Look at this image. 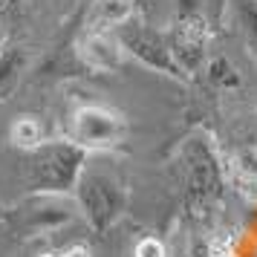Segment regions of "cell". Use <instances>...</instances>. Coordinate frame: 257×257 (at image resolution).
Instances as JSON below:
<instances>
[{"label": "cell", "instance_id": "cell-1", "mask_svg": "<svg viewBox=\"0 0 257 257\" xmlns=\"http://www.w3.org/2000/svg\"><path fill=\"white\" fill-rule=\"evenodd\" d=\"M121 26H124L121 35H118L121 47L130 49L136 58H142L148 67H153V70H162V72H168V75L182 78V67L176 64L174 49H171V44H168L159 32H153L148 26H136V24L133 26L121 24Z\"/></svg>", "mask_w": 257, "mask_h": 257}, {"label": "cell", "instance_id": "cell-2", "mask_svg": "<svg viewBox=\"0 0 257 257\" xmlns=\"http://www.w3.org/2000/svg\"><path fill=\"white\" fill-rule=\"evenodd\" d=\"M121 133H124L121 116L107 107H81L72 118V139L84 148H110L121 139Z\"/></svg>", "mask_w": 257, "mask_h": 257}, {"label": "cell", "instance_id": "cell-3", "mask_svg": "<svg viewBox=\"0 0 257 257\" xmlns=\"http://www.w3.org/2000/svg\"><path fill=\"white\" fill-rule=\"evenodd\" d=\"M205 44H208V32H205V24L199 18H188L176 26V35H174V58L179 67L185 70H194L199 61L205 58Z\"/></svg>", "mask_w": 257, "mask_h": 257}, {"label": "cell", "instance_id": "cell-4", "mask_svg": "<svg viewBox=\"0 0 257 257\" xmlns=\"http://www.w3.org/2000/svg\"><path fill=\"white\" fill-rule=\"evenodd\" d=\"M81 55L93 70H116V67H121L124 47L110 32H90L81 41Z\"/></svg>", "mask_w": 257, "mask_h": 257}, {"label": "cell", "instance_id": "cell-5", "mask_svg": "<svg viewBox=\"0 0 257 257\" xmlns=\"http://www.w3.org/2000/svg\"><path fill=\"white\" fill-rule=\"evenodd\" d=\"M130 18V0H98L93 9V32H104L107 26H121Z\"/></svg>", "mask_w": 257, "mask_h": 257}, {"label": "cell", "instance_id": "cell-6", "mask_svg": "<svg viewBox=\"0 0 257 257\" xmlns=\"http://www.w3.org/2000/svg\"><path fill=\"white\" fill-rule=\"evenodd\" d=\"M237 15H240V24H243L245 41L257 58V0H237Z\"/></svg>", "mask_w": 257, "mask_h": 257}, {"label": "cell", "instance_id": "cell-7", "mask_svg": "<svg viewBox=\"0 0 257 257\" xmlns=\"http://www.w3.org/2000/svg\"><path fill=\"white\" fill-rule=\"evenodd\" d=\"M12 139L18 142L21 148H35V145H41V124H38L35 118H21V121H15Z\"/></svg>", "mask_w": 257, "mask_h": 257}, {"label": "cell", "instance_id": "cell-8", "mask_svg": "<svg viewBox=\"0 0 257 257\" xmlns=\"http://www.w3.org/2000/svg\"><path fill=\"white\" fill-rule=\"evenodd\" d=\"M136 257H165V248L156 240H142L139 248H136Z\"/></svg>", "mask_w": 257, "mask_h": 257}, {"label": "cell", "instance_id": "cell-9", "mask_svg": "<svg viewBox=\"0 0 257 257\" xmlns=\"http://www.w3.org/2000/svg\"><path fill=\"white\" fill-rule=\"evenodd\" d=\"M67 257H87L84 251H72V254H67Z\"/></svg>", "mask_w": 257, "mask_h": 257}, {"label": "cell", "instance_id": "cell-10", "mask_svg": "<svg viewBox=\"0 0 257 257\" xmlns=\"http://www.w3.org/2000/svg\"><path fill=\"white\" fill-rule=\"evenodd\" d=\"M47 257H55V254H47Z\"/></svg>", "mask_w": 257, "mask_h": 257}]
</instances>
